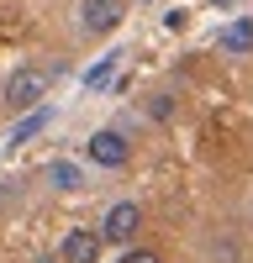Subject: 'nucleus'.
<instances>
[{
	"mask_svg": "<svg viewBox=\"0 0 253 263\" xmlns=\"http://www.w3.org/2000/svg\"><path fill=\"white\" fill-rule=\"evenodd\" d=\"M222 53H253V21L248 16H238V21H227L222 27Z\"/></svg>",
	"mask_w": 253,
	"mask_h": 263,
	"instance_id": "obj_6",
	"label": "nucleus"
},
{
	"mask_svg": "<svg viewBox=\"0 0 253 263\" xmlns=\"http://www.w3.org/2000/svg\"><path fill=\"white\" fill-rule=\"evenodd\" d=\"M121 263H164L153 248H132V253H121Z\"/></svg>",
	"mask_w": 253,
	"mask_h": 263,
	"instance_id": "obj_10",
	"label": "nucleus"
},
{
	"mask_svg": "<svg viewBox=\"0 0 253 263\" xmlns=\"http://www.w3.org/2000/svg\"><path fill=\"white\" fill-rule=\"evenodd\" d=\"M6 200H11V190H6V184H0V211H6Z\"/></svg>",
	"mask_w": 253,
	"mask_h": 263,
	"instance_id": "obj_11",
	"label": "nucleus"
},
{
	"mask_svg": "<svg viewBox=\"0 0 253 263\" xmlns=\"http://www.w3.org/2000/svg\"><path fill=\"white\" fill-rule=\"evenodd\" d=\"M121 11H127V0H84L79 6V27L84 32H111L121 21Z\"/></svg>",
	"mask_w": 253,
	"mask_h": 263,
	"instance_id": "obj_5",
	"label": "nucleus"
},
{
	"mask_svg": "<svg viewBox=\"0 0 253 263\" xmlns=\"http://www.w3.org/2000/svg\"><path fill=\"white\" fill-rule=\"evenodd\" d=\"M100 253H105L100 232H95V227H74L69 237H63V253H58V263H100Z\"/></svg>",
	"mask_w": 253,
	"mask_h": 263,
	"instance_id": "obj_3",
	"label": "nucleus"
},
{
	"mask_svg": "<svg viewBox=\"0 0 253 263\" xmlns=\"http://www.w3.org/2000/svg\"><path fill=\"white\" fill-rule=\"evenodd\" d=\"M111 69H116V63H111V58H105V63H95V69H90V74H84V90H95V84H105V79H111Z\"/></svg>",
	"mask_w": 253,
	"mask_h": 263,
	"instance_id": "obj_9",
	"label": "nucleus"
},
{
	"mask_svg": "<svg viewBox=\"0 0 253 263\" xmlns=\"http://www.w3.org/2000/svg\"><path fill=\"white\" fill-rule=\"evenodd\" d=\"M42 95H48V69H16L6 79V105L11 111H32Z\"/></svg>",
	"mask_w": 253,
	"mask_h": 263,
	"instance_id": "obj_1",
	"label": "nucleus"
},
{
	"mask_svg": "<svg viewBox=\"0 0 253 263\" xmlns=\"http://www.w3.org/2000/svg\"><path fill=\"white\" fill-rule=\"evenodd\" d=\"M137 227H142L137 200H116L111 211H105V221H100V242H132Z\"/></svg>",
	"mask_w": 253,
	"mask_h": 263,
	"instance_id": "obj_2",
	"label": "nucleus"
},
{
	"mask_svg": "<svg viewBox=\"0 0 253 263\" xmlns=\"http://www.w3.org/2000/svg\"><path fill=\"white\" fill-rule=\"evenodd\" d=\"M42 126H48V111H32V116H21V126L11 132V147H21V142H27V137H37Z\"/></svg>",
	"mask_w": 253,
	"mask_h": 263,
	"instance_id": "obj_8",
	"label": "nucleus"
},
{
	"mask_svg": "<svg viewBox=\"0 0 253 263\" xmlns=\"http://www.w3.org/2000/svg\"><path fill=\"white\" fill-rule=\"evenodd\" d=\"M84 153H90L100 168H127V158H132V147H127L121 132H95V137L84 142Z\"/></svg>",
	"mask_w": 253,
	"mask_h": 263,
	"instance_id": "obj_4",
	"label": "nucleus"
},
{
	"mask_svg": "<svg viewBox=\"0 0 253 263\" xmlns=\"http://www.w3.org/2000/svg\"><path fill=\"white\" fill-rule=\"evenodd\" d=\"M37 263H58V258H37Z\"/></svg>",
	"mask_w": 253,
	"mask_h": 263,
	"instance_id": "obj_12",
	"label": "nucleus"
},
{
	"mask_svg": "<svg viewBox=\"0 0 253 263\" xmlns=\"http://www.w3.org/2000/svg\"><path fill=\"white\" fill-rule=\"evenodd\" d=\"M48 179H53V190H79L84 174H79V163H69V158H53V163H48Z\"/></svg>",
	"mask_w": 253,
	"mask_h": 263,
	"instance_id": "obj_7",
	"label": "nucleus"
}]
</instances>
